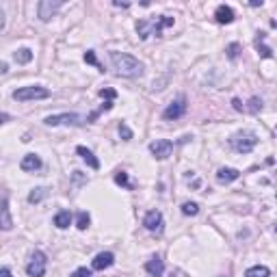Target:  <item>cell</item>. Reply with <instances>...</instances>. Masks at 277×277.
Returning <instances> with one entry per match:
<instances>
[{"label": "cell", "instance_id": "6da1fadb", "mask_svg": "<svg viewBox=\"0 0 277 277\" xmlns=\"http://www.w3.org/2000/svg\"><path fill=\"white\" fill-rule=\"evenodd\" d=\"M109 63L113 72L122 78H141L143 72H145L143 61H138L126 52H109Z\"/></svg>", "mask_w": 277, "mask_h": 277}, {"label": "cell", "instance_id": "7a4b0ae2", "mask_svg": "<svg viewBox=\"0 0 277 277\" xmlns=\"http://www.w3.org/2000/svg\"><path fill=\"white\" fill-rule=\"evenodd\" d=\"M169 26H173V17H169V15H160V17H152V20H138L137 22V33L141 39H147V37H160V33L165 28Z\"/></svg>", "mask_w": 277, "mask_h": 277}, {"label": "cell", "instance_id": "3957f363", "mask_svg": "<svg viewBox=\"0 0 277 277\" xmlns=\"http://www.w3.org/2000/svg\"><path fill=\"white\" fill-rule=\"evenodd\" d=\"M258 145V135L251 130H238L230 137V147L236 154H249Z\"/></svg>", "mask_w": 277, "mask_h": 277}, {"label": "cell", "instance_id": "277c9868", "mask_svg": "<svg viewBox=\"0 0 277 277\" xmlns=\"http://www.w3.org/2000/svg\"><path fill=\"white\" fill-rule=\"evenodd\" d=\"M50 98V89L41 85H30V87H20L13 91V100L17 102H28V100H46Z\"/></svg>", "mask_w": 277, "mask_h": 277}, {"label": "cell", "instance_id": "5b68a950", "mask_svg": "<svg viewBox=\"0 0 277 277\" xmlns=\"http://www.w3.org/2000/svg\"><path fill=\"white\" fill-rule=\"evenodd\" d=\"M87 117L78 115V113H59V115H48L43 119L46 126H83Z\"/></svg>", "mask_w": 277, "mask_h": 277}, {"label": "cell", "instance_id": "8992f818", "mask_svg": "<svg viewBox=\"0 0 277 277\" xmlns=\"http://www.w3.org/2000/svg\"><path fill=\"white\" fill-rule=\"evenodd\" d=\"M46 269H48V258L43 251H33V256H30V260L26 264V273L30 277H43L46 275Z\"/></svg>", "mask_w": 277, "mask_h": 277}, {"label": "cell", "instance_id": "52a82bcc", "mask_svg": "<svg viewBox=\"0 0 277 277\" xmlns=\"http://www.w3.org/2000/svg\"><path fill=\"white\" fill-rule=\"evenodd\" d=\"M143 225L152 234H162V230H165V217H162L160 210H149L145 219H143Z\"/></svg>", "mask_w": 277, "mask_h": 277}, {"label": "cell", "instance_id": "ba28073f", "mask_svg": "<svg viewBox=\"0 0 277 277\" xmlns=\"http://www.w3.org/2000/svg\"><path fill=\"white\" fill-rule=\"evenodd\" d=\"M63 7V0H41L39 4H37V13L43 22H48L50 17L56 15V11Z\"/></svg>", "mask_w": 277, "mask_h": 277}, {"label": "cell", "instance_id": "9c48e42d", "mask_svg": "<svg viewBox=\"0 0 277 277\" xmlns=\"http://www.w3.org/2000/svg\"><path fill=\"white\" fill-rule=\"evenodd\" d=\"M149 152H152V156H154L156 160H165L173 152V143L167 141V138H160V141L149 143Z\"/></svg>", "mask_w": 277, "mask_h": 277}, {"label": "cell", "instance_id": "30bf717a", "mask_svg": "<svg viewBox=\"0 0 277 277\" xmlns=\"http://www.w3.org/2000/svg\"><path fill=\"white\" fill-rule=\"evenodd\" d=\"M186 113V98H178L173 100V102H169V106L165 109V113H162V117L167 119V122H173V119H180L182 115Z\"/></svg>", "mask_w": 277, "mask_h": 277}, {"label": "cell", "instance_id": "8fae6325", "mask_svg": "<svg viewBox=\"0 0 277 277\" xmlns=\"http://www.w3.org/2000/svg\"><path fill=\"white\" fill-rule=\"evenodd\" d=\"M0 230H4V232L13 230V217H11V210H9L7 195H2V201H0Z\"/></svg>", "mask_w": 277, "mask_h": 277}, {"label": "cell", "instance_id": "7c38bea8", "mask_svg": "<svg viewBox=\"0 0 277 277\" xmlns=\"http://www.w3.org/2000/svg\"><path fill=\"white\" fill-rule=\"evenodd\" d=\"M113 264H115V256H113L111 251H100V254L91 260V269L104 271V269H111Z\"/></svg>", "mask_w": 277, "mask_h": 277}, {"label": "cell", "instance_id": "4fadbf2b", "mask_svg": "<svg viewBox=\"0 0 277 277\" xmlns=\"http://www.w3.org/2000/svg\"><path fill=\"white\" fill-rule=\"evenodd\" d=\"M20 169H22V171H26V173L39 171V169H41V158L37 154H26L22 158V162H20Z\"/></svg>", "mask_w": 277, "mask_h": 277}, {"label": "cell", "instance_id": "5bb4252c", "mask_svg": "<svg viewBox=\"0 0 277 277\" xmlns=\"http://www.w3.org/2000/svg\"><path fill=\"white\" fill-rule=\"evenodd\" d=\"M241 178V171L238 169H232V167H221L217 171V182L219 184H232L234 180Z\"/></svg>", "mask_w": 277, "mask_h": 277}, {"label": "cell", "instance_id": "9a60e30c", "mask_svg": "<svg viewBox=\"0 0 277 277\" xmlns=\"http://www.w3.org/2000/svg\"><path fill=\"white\" fill-rule=\"evenodd\" d=\"M145 271L149 275H154V277H162V273H165V262H162V258L160 256H152L145 262Z\"/></svg>", "mask_w": 277, "mask_h": 277}, {"label": "cell", "instance_id": "2e32d148", "mask_svg": "<svg viewBox=\"0 0 277 277\" xmlns=\"http://www.w3.org/2000/svg\"><path fill=\"white\" fill-rule=\"evenodd\" d=\"M215 20L219 24H232L234 22V11H232V7H228V4H219L215 11Z\"/></svg>", "mask_w": 277, "mask_h": 277}, {"label": "cell", "instance_id": "e0dca14e", "mask_svg": "<svg viewBox=\"0 0 277 277\" xmlns=\"http://www.w3.org/2000/svg\"><path fill=\"white\" fill-rule=\"evenodd\" d=\"M76 154H78L80 158H83L91 169H100V160L96 158V156H93L91 149H87V147H83V145H78V147H76Z\"/></svg>", "mask_w": 277, "mask_h": 277}, {"label": "cell", "instance_id": "ac0fdd59", "mask_svg": "<svg viewBox=\"0 0 277 277\" xmlns=\"http://www.w3.org/2000/svg\"><path fill=\"white\" fill-rule=\"evenodd\" d=\"M69 223H72V215H69V210H61L54 215V225L59 230H65L69 228Z\"/></svg>", "mask_w": 277, "mask_h": 277}, {"label": "cell", "instance_id": "d6986e66", "mask_svg": "<svg viewBox=\"0 0 277 277\" xmlns=\"http://www.w3.org/2000/svg\"><path fill=\"white\" fill-rule=\"evenodd\" d=\"M271 271L269 267H264V264H256V267H249L245 271V277H269Z\"/></svg>", "mask_w": 277, "mask_h": 277}, {"label": "cell", "instance_id": "ffe728a7", "mask_svg": "<svg viewBox=\"0 0 277 277\" xmlns=\"http://www.w3.org/2000/svg\"><path fill=\"white\" fill-rule=\"evenodd\" d=\"M256 50H258V54L264 56V59H271L273 56V50H271L267 43H264V33L258 35V39H256Z\"/></svg>", "mask_w": 277, "mask_h": 277}, {"label": "cell", "instance_id": "44dd1931", "mask_svg": "<svg viewBox=\"0 0 277 277\" xmlns=\"http://www.w3.org/2000/svg\"><path fill=\"white\" fill-rule=\"evenodd\" d=\"M48 197V188L46 186H39V188H33V191L28 193V204H39Z\"/></svg>", "mask_w": 277, "mask_h": 277}, {"label": "cell", "instance_id": "7402d4cb", "mask_svg": "<svg viewBox=\"0 0 277 277\" xmlns=\"http://www.w3.org/2000/svg\"><path fill=\"white\" fill-rule=\"evenodd\" d=\"M13 61H15V63H20V65H26V63H30V61H33V50H28V48L15 50V54H13Z\"/></svg>", "mask_w": 277, "mask_h": 277}, {"label": "cell", "instance_id": "603a6c76", "mask_svg": "<svg viewBox=\"0 0 277 277\" xmlns=\"http://www.w3.org/2000/svg\"><path fill=\"white\" fill-rule=\"evenodd\" d=\"M89 223H91L89 212L80 210V212H78V217H76V228H78V230H87V228H89Z\"/></svg>", "mask_w": 277, "mask_h": 277}, {"label": "cell", "instance_id": "cb8c5ba5", "mask_svg": "<svg viewBox=\"0 0 277 277\" xmlns=\"http://www.w3.org/2000/svg\"><path fill=\"white\" fill-rule=\"evenodd\" d=\"M182 212H184L186 217H195L199 212V206L195 204V201H184V204H182Z\"/></svg>", "mask_w": 277, "mask_h": 277}, {"label": "cell", "instance_id": "d4e9b609", "mask_svg": "<svg viewBox=\"0 0 277 277\" xmlns=\"http://www.w3.org/2000/svg\"><path fill=\"white\" fill-rule=\"evenodd\" d=\"M115 184L117 186H124V188H132L130 180H128V173H126V171H117L115 173Z\"/></svg>", "mask_w": 277, "mask_h": 277}, {"label": "cell", "instance_id": "484cf974", "mask_svg": "<svg viewBox=\"0 0 277 277\" xmlns=\"http://www.w3.org/2000/svg\"><path fill=\"white\" fill-rule=\"evenodd\" d=\"M260 109H262V100L260 98H251L249 106H245V111H249V113H258Z\"/></svg>", "mask_w": 277, "mask_h": 277}, {"label": "cell", "instance_id": "4316f807", "mask_svg": "<svg viewBox=\"0 0 277 277\" xmlns=\"http://www.w3.org/2000/svg\"><path fill=\"white\" fill-rule=\"evenodd\" d=\"M119 137H122L124 141H130V138H132V130L128 128V124L119 122Z\"/></svg>", "mask_w": 277, "mask_h": 277}, {"label": "cell", "instance_id": "83f0119b", "mask_svg": "<svg viewBox=\"0 0 277 277\" xmlns=\"http://www.w3.org/2000/svg\"><path fill=\"white\" fill-rule=\"evenodd\" d=\"M85 61L89 63V65H96V67L100 69V72H104V69H102V65H100V63H98V59H96V52H93V50H89V52H85Z\"/></svg>", "mask_w": 277, "mask_h": 277}, {"label": "cell", "instance_id": "f1b7e54d", "mask_svg": "<svg viewBox=\"0 0 277 277\" xmlns=\"http://www.w3.org/2000/svg\"><path fill=\"white\" fill-rule=\"evenodd\" d=\"M69 277H93V275H91V269L78 267L76 271H72V275H69Z\"/></svg>", "mask_w": 277, "mask_h": 277}, {"label": "cell", "instance_id": "f546056e", "mask_svg": "<svg viewBox=\"0 0 277 277\" xmlns=\"http://www.w3.org/2000/svg\"><path fill=\"white\" fill-rule=\"evenodd\" d=\"M225 52H228V56H230L232 61H234L236 56H238V52H241V46H238V43H230V46H228V50H225Z\"/></svg>", "mask_w": 277, "mask_h": 277}, {"label": "cell", "instance_id": "4dcf8cb0", "mask_svg": "<svg viewBox=\"0 0 277 277\" xmlns=\"http://www.w3.org/2000/svg\"><path fill=\"white\" fill-rule=\"evenodd\" d=\"M100 98H106L109 102H113V100L117 98V91L115 89H102V91H100Z\"/></svg>", "mask_w": 277, "mask_h": 277}, {"label": "cell", "instance_id": "1f68e13d", "mask_svg": "<svg viewBox=\"0 0 277 277\" xmlns=\"http://www.w3.org/2000/svg\"><path fill=\"white\" fill-rule=\"evenodd\" d=\"M232 104H234V109H236V111H245V104H243L238 98H234V100H232Z\"/></svg>", "mask_w": 277, "mask_h": 277}, {"label": "cell", "instance_id": "d6a6232c", "mask_svg": "<svg viewBox=\"0 0 277 277\" xmlns=\"http://www.w3.org/2000/svg\"><path fill=\"white\" fill-rule=\"evenodd\" d=\"M0 277H13V273H11L9 267H2V269H0Z\"/></svg>", "mask_w": 277, "mask_h": 277}, {"label": "cell", "instance_id": "836d02e7", "mask_svg": "<svg viewBox=\"0 0 277 277\" xmlns=\"http://www.w3.org/2000/svg\"><path fill=\"white\" fill-rule=\"evenodd\" d=\"M113 7H122V9H128L130 4H128V2H117V0H115V2H113Z\"/></svg>", "mask_w": 277, "mask_h": 277}, {"label": "cell", "instance_id": "e575fe53", "mask_svg": "<svg viewBox=\"0 0 277 277\" xmlns=\"http://www.w3.org/2000/svg\"><path fill=\"white\" fill-rule=\"evenodd\" d=\"M2 30H4V13L0 11V33H2Z\"/></svg>", "mask_w": 277, "mask_h": 277}, {"label": "cell", "instance_id": "d590c367", "mask_svg": "<svg viewBox=\"0 0 277 277\" xmlns=\"http://www.w3.org/2000/svg\"><path fill=\"white\" fill-rule=\"evenodd\" d=\"M4 122H7V115H4V113H0V126H2Z\"/></svg>", "mask_w": 277, "mask_h": 277}]
</instances>
